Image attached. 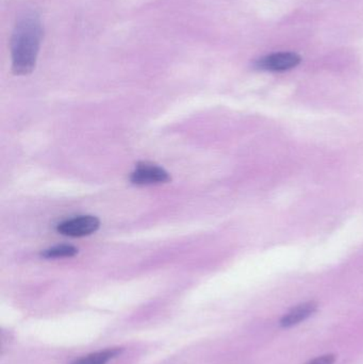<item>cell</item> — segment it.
<instances>
[{
  "instance_id": "277c9868",
  "label": "cell",
  "mask_w": 363,
  "mask_h": 364,
  "mask_svg": "<svg viewBox=\"0 0 363 364\" xmlns=\"http://www.w3.org/2000/svg\"><path fill=\"white\" fill-rule=\"evenodd\" d=\"M132 183L139 186H149V184L166 183L170 181V175L163 168L156 164H139L136 170L130 176Z\"/></svg>"
},
{
  "instance_id": "6da1fadb",
  "label": "cell",
  "mask_w": 363,
  "mask_h": 364,
  "mask_svg": "<svg viewBox=\"0 0 363 364\" xmlns=\"http://www.w3.org/2000/svg\"><path fill=\"white\" fill-rule=\"evenodd\" d=\"M43 29L38 17H23L17 23L11 38L12 70L15 75L25 76L36 68Z\"/></svg>"
},
{
  "instance_id": "3957f363",
  "label": "cell",
  "mask_w": 363,
  "mask_h": 364,
  "mask_svg": "<svg viewBox=\"0 0 363 364\" xmlns=\"http://www.w3.org/2000/svg\"><path fill=\"white\" fill-rule=\"evenodd\" d=\"M300 57L294 53H276L260 58L255 63V68L270 72H283L291 70L300 64Z\"/></svg>"
},
{
  "instance_id": "7a4b0ae2",
  "label": "cell",
  "mask_w": 363,
  "mask_h": 364,
  "mask_svg": "<svg viewBox=\"0 0 363 364\" xmlns=\"http://www.w3.org/2000/svg\"><path fill=\"white\" fill-rule=\"evenodd\" d=\"M100 222L92 215H82L62 222L58 225V232L68 237H81L92 235L99 228Z\"/></svg>"
},
{
  "instance_id": "ba28073f",
  "label": "cell",
  "mask_w": 363,
  "mask_h": 364,
  "mask_svg": "<svg viewBox=\"0 0 363 364\" xmlns=\"http://www.w3.org/2000/svg\"><path fill=\"white\" fill-rule=\"evenodd\" d=\"M336 357L334 355H325V356L318 357L307 364H334Z\"/></svg>"
},
{
  "instance_id": "8992f818",
  "label": "cell",
  "mask_w": 363,
  "mask_h": 364,
  "mask_svg": "<svg viewBox=\"0 0 363 364\" xmlns=\"http://www.w3.org/2000/svg\"><path fill=\"white\" fill-rule=\"evenodd\" d=\"M121 352H123L121 348H107V350L92 353L87 356L76 359L70 364H108L111 360L119 357Z\"/></svg>"
},
{
  "instance_id": "5b68a950",
  "label": "cell",
  "mask_w": 363,
  "mask_h": 364,
  "mask_svg": "<svg viewBox=\"0 0 363 364\" xmlns=\"http://www.w3.org/2000/svg\"><path fill=\"white\" fill-rule=\"evenodd\" d=\"M318 310V304L315 301H307L296 306L293 309L290 310L287 314L281 318V325L283 328H290L296 326L300 323L304 322L307 318H310Z\"/></svg>"
},
{
  "instance_id": "52a82bcc",
  "label": "cell",
  "mask_w": 363,
  "mask_h": 364,
  "mask_svg": "<svg viewBox=\"0 0 363 364\" xmlns=\"http://www.w3.org/2000/svg\"><path fill=\"white\" fill-rule=\"evenodd\" d=\"M78 254V250L72 245H58L48 248L40 254L45 259L70 258Z\"/></svg>"
}]
</instances>
